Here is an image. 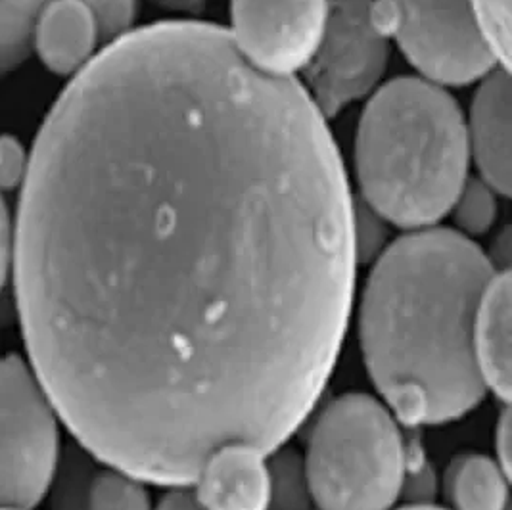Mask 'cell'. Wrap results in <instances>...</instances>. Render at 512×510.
Segmentation results:
<instances>
[{
    "instance_id": "obj_5",
    "label": "cell",
    "mask_w": 512,
    "mask_h": 510,
    "mask_svg": "<svg viewBox=\"0 0 512 510\" xmlns=\"http://www.w3.org/2000/svg\"><path fill=\"white\" fill-rule=\"evenodd\" d=\"M373 12L384 37L438 87L470 85L501 64L472 0H373Z\"/></svg>"
},
{
    "instance_id": "obj_6",
    "label": "cell",
    "mask_w": 512,
    "mask_h": 510,
    "mask_svg": "<svg viewBox=\"0 0 512 510\" xmlns=\"http://www.w3.org/2000/svg\"><path fill=\"white\" fill-rule=\"evenodd\" d=\"M58 415L20 357H0V510L41 503L60 461Z\"/></svg>"
},
{
    "instance_id": "obj_10",
    "label": "cell",
    "mask_w": 512,
    "mask_h": 510,
    "mask_svg": "<svg viewBox=\"0 0 512 510\" xmlns=\"http://www.w3.org/2000/svg\"><path fill=\"white\" fill-rule=\"evenodd\" d=\"M192 486L204 510H267V455L246 445L225 447L211 455Z\"/></svg>"
},
{
    "instance_id": "obj_25",
    "label": "cell",
    "mask_w": 512,
    "mask_h": 510,
    "mask_svg": "<svg viewBox=\"0 0 512 510\" xmlns=\"http://www.w3.org/2000/svg\"><path fill=\"white\" fill-rule=\"evenodd\" d=\"M152 2L171 12H196L206 4V0H152Z\"/></svg>"
},
{
    "instance_id": "obj_26",
    "label": "cell",
    "mask_w": 512,
    "mask_h": 510,
    "mask_svg": "<svg viewBox=\"0 0 512 510\" xmlns=\"http://www.w3.org/2000/svg\"><path fill=\"white\" fill-rule=\"evenodd\" d=\"M401 510H443L438 509V507H428V505H415V507H407V509Z\"/></svg>"
},
{
    "instance_id": "obj_18",
    "label": "cell",
    "mask_w": 512,
    "mask_h": 510,
    "mask_svg": "<svg viewBox=\"0 0 512 510\" xmlns=\"http://www.w3.org/2000/svg\"><path fill=\"white\" fill-rule=\"evenodd\" d=\"M497 192L484 181H466L453 213L463 234H484L497 217Z\"/></svg>"
},
{
    "instance_id": "obj_19",
    "label": "cell",
    "mask_w": 512,
    "mask_h": 510,
    "mask_svg": "<svg viewBox=\"0 0 512 510\" xmlns=\"http://www.w3.org/2000/svg\"><path fill=\"white\" fill-rule=\"evenodd\" d=\"M93 16L102 45H112L133 31L137 0H79Z\"/></svg>"
},
{
    "instance_id": "obj_16",
    "label": "cell",
    "mask_w": 512,
    "mask_h": 510,
    "mask_svg": "<svg viewBox=\"0 0 512 510\" xmlns=\"http://www.w3.org/2000/svg\"><path fill=\"white\" fill-rule=\"evenodd\" d=\"M91 455L83 447H70L60 455L58 468L50 482V510H91L89 489L94 468Z\"/></svg>"
},
{
    "instance_id": "obj_13",
    "label": "cell",
    "mask_w": 512,
    "mask_h": 510,
    "mask_svg": "<svg viewBox=\"0 0 512 510\" xmlns=\"http://www.w3.org/2000/svg\"><path fill=\"white\" fill-rule=\"evenodd\" d=\"M445 495L453 510H507L509 474L495 459L463 455L445 472Z\"/></svg>"
},
{
    "instance_id": "obj_21",
    "label": "cell",
    "mask_w": 512,
    "mask_h": 510,
    "mask_svg": "<svg viewBox=\"0 0 512 510\" xmlns=\"http://www.w3.org/2000/svg\"><path fill=\"white\" fill-rule=\"evenodd\" d=\"M31 152L22 140L12 135H0V192L22 188L29 173Z\"/></svg>"
},
{
    "instance_id": "obj_7",
    "label": "cell",
    "mask_w": 512,
    "mask_h": 510,
    "mask_svg": "<svg viewBox=\"0 0 512 510\" xmlns=\"http://www.w3.org/2000/svg\"><path fill=\"white\" fill-rule=\"evenodd\" d=\"M373 0H328L325 29L305 73V91L325 117L367 96L382 79L390 47Z\"/></svg>"
},
{
    "instance_id": "obj_15",
    "label": "cell",
    "mask_w": 512,
    "mask_h": 510,
    "mask_svg": "<svg viewBox=\"0 0 512 510\" xmlns=\"http://www.w3.org/2000/svg\"><path fill=\"white\" fill-rule=\"evenodd\" d=\"M269 509L311 510L313 499L300 453L279 447L267 455Z\"/></svg>"
},
{
    "instance_id": "obj_24",
    "label": "cell",
    "mask_w": 512,
    "mask_h": 510,
    "mask_svg": "<svg viewBox=\"0 0 512 510\" xmlns=\"http://www.w3.org/2000/svg\"><path fill=\"white\" fill-rule=\"evenodd\" d=\"M156 510H204L200 505H198V501H196V497H194V493H190L187 491V487H175L173 491H169L165 497H163L162 501L158 503V507Z\"/></svg>"
},
{
    "instance_id": "obj_17",
    "label": "cell",
    "mask_w": 512,
    "mask_h": 510,
    "mask_svg": "<svg viewBox=\"0 0 512 510\" xmlns=\"http://www.w3.org/2000/svg\"><path fill=\"white\" fill-rule=\"evenodd\" d=\"M91 510H152L144 482L108 466L96 470L89 489Z\"/></svg>"
},
{
    "instance_id": "obj_3",
    "label": "cell",
    "mask_w": 512,
    "mask_h": 510,
    "mask_svg": "<svg viewBox=\"0 0 512 510\" xmlns=\"http://www.w3.org/2000/svg\"><path fill=\"white\" fill-rule=\"evenodd\" d=\"M459 104L442 87L403 77L380 87L357 129L355 165L367 206L409 231L442 221L468 177Z\"/></svg>"
},
{
    "instance_id": "obj_4",
    "label": "cell",
    "mask_w": 512,
    "mask_h": 510,
    "mask_svg": "<svg viewBox=\"0 0 512 510\" xmlns=\"http://www.w3.org/2000/svg\"><path fill=\"white\" fill-rule=\"evenodd\" d=\"M303 464L317 509L392 510L405 482L397 418L373 395H342L315 420Z\"/></svg>"
},
{
    "instance_id": "obj_14",
    "label": "cell",
    "mask_w": 512,
    "mask_h": 510,
    "mask_svg": "<svg viewBox=\"0 0 512 510\" xmlns=\"http://www.w3.org/2000/svg\"><path fill=\"white\" fill-rule=\"evenodd\" d=\"M52 0H0V77L18 70L31 54L37 18Z\"/></svg>"
},
{
    "instance_id": "obj_2",
    "label": "cell",
    "mask_w": 512,
    "mask_h": 510,
    "mask_svg": "<svg viewBox=\"0 0 512 510\" xmlns=\"http://www.w3.org/2000/svg\"><path fill=\"white\" fill-rule=\"evenodd\" d=\"M497 273L478 244L451 229L409 232L378 257L359 334L373 384L399 422L457 420L488 394L474 321Z\"/></svg>"
},
{
    "instance_id": "obj_12",
    "label": "cell",
    "mask_w": 512,
    "mask_h": 510,
    "mask_svg": "<svg viewBox=\"0 0 512 510\" xmlns=\"http://www.w3.org/2000/svg\"><path fill=\"white\" fill-rule=\"evenodd\" d=\"M511 273L499 271L491 280L474 321V355L488 392L509 403L511 367Z\"/></svg>"
},
{
    "instance_id": "obj_8",
    "label": "cell",
    "mask_w": 512,
    "mask_h": 510,
    "mask_svg": "<svg viewBox=\"0 0 512 510\" xmlns=\"http://www.w3.org/2000/svg\"><path fill=\"white\" fill-rule=\"evenodd\" d=\"M328 0H231V39L257 70L303 71L321 43Z\"/></svg>"
},
{
    "instance_id": "obj_20",
    "label": "cell",
    "mask_w": 512,
    "mask_h": 510,
    "mask_svg": "<svg viewBox=\"0 0 512 510\" xmlns=\"http://www.w3.org/2000/svg\"><path fill=\"white\" fill-rule=\"evenodd\" d=\"M476 14L503 68L511 58V0H472Z\"/></svg>"
},
{
    "instance_id": "obj_22",
    "label": "cell",
    "mask_w": 512,
    "mask_h": 510,
    "mask_svg": "<svg viewBox=\"0 0 512 510\" xmlns=\"http://www.w3.org/2000/svg\"><path fill=\"white\" fill-rule=\"evenodd\" d=\"M14 246H16V221L0 192V292L14 269Z\"/></svg>"
},
{
    "instance_id": "obj_11",
    "label": "cell",
    "mask_w": 512,
    "mask_h": 510,
    "mask_svg": "<svg viewBox=\"0 0 512 510\" xmlns=\"http://www.w3.org/2000/svg\"><path fill=\"white\" fill-rule=\"evenodd\" d=\"M100 33L91 12L79 0H52L37 18L31 52L60 77H75L98 54Z\"/></svg>"
},
{
    "instance_id": "obj_1",
    "label": "cell",
    "mask_w": 512,
    "mask_h": 510,
    "mask_svg": "<svg viewBox=\"0 0 512 510\" xmlns=\"http://www.w3.org/2000/svg\"><path fill=\"white\" fill-rule=\"evenodd\" d=\"M357 261L305 87L177 20L106 45L52 104L12 273L31 369L79 447L188 487L217 451L269 455L309 417Z\"/></svg>"
},
{
    "instance_id": "obj_23",
    "label": "cell",
    "mask_w": 512,
    "mask_h": 510,
    "mask_svg": "<svg viewBox=\"0 0 512 510\" xmlns=\"http://www.w3.org/2000/svg\"><path fill=\"white\" fill-rule=\"evenodd\" d=\"M497 438H495V447H497V463L503 466V470L509 474L511 466V420H509V411L503 413V417L497 424Z\"/></svg>"
},
{
    "instance_id": "obj_9",
    "label": "cell",
    "mask_w": 512,
    "mask_h": 510,
    "mask_svg": "<svg viewBox=\"0 0 512 510\" xmlns=\"http://www.w3.org/2000/svg\"><path fill=\"white\" fill-rule=\"evenodd\" d=\"M470 158L482 181L497 194H511V79L507 68L491 71L472 104L466 123Z\"/></svg>"
}]
</instances>
